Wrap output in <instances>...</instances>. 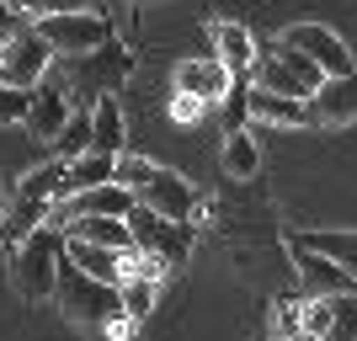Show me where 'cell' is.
Listing matches in <instances>:
<instances>
[{
    "label": "cell",
    "mask_w": 357,
    "mask_h": 341,
    "mask_svg": "<svg viewBox=\"0 0 357 341\" xmlns=\"http://www.w3.org/2000/svg\"><path fill=\"white\" fill-rule=\"evenodd\" d=\"M91 128H96V118H91V107H75V118H70V128L59 134V160H75V155H86L91 149Z\"/></svg>",
    "instance_id": "cb8c5ba5"
},
{
    "label": "cell",
    "mask_w": 357,
    "mask_h": 341,
    "mask_svg": "<svg viewBox=\"0 0 357 341\" xmlns=\"http://www.w3.org/2000/svg\"><path fill=\"white\" fill-rule=\"evenodd\" d=\"M208 38H213V59L229 64V75H251V70H256L261 48H256L251 27H240V22H213Z\"/></svg>",
    "instance_id": "e0dca14e"
},
{
    "label": "cell",
    "mask_w": 357,
    "mask_h": 341,
    "mask_svg": "<svg viewBox=\"0 0 357 341\" xmlns=\"http://www.w3.org/2000/svg\"><path fill=\"white\" fill-rule=\"evenodd\" d=\"M0 70H6V54H0Z\"/></svg>",
    "instance_id": "d6a6232c"
},
{
    "label": "cell",
    "mask_w": 357,
    "mask_h": 341,
    "mask_svg": "<svg viewBox=\"0 0 357 341\" xmlns=\"http://www.w3.org/2000/svg\"><path fill=\"white\" fill-rule=\"evenodd\" d=\"M171 86H176L181 96H197V102H208L213 112H219L224 96L235 91V75H229V64H224V59L203 54V59H181L176 75H171Z\"/></svg>",
    "instance_id": "8fae6325"
},
{
    "label": "cell",
    "mask_w": 357,
    "mask_h": 341,
    "mask_svg": "<svg viewBox=\"0 0 357 341\" xmlns=\"http://www.w3.org/2000/svg\"><path fill=\"white\" fill-rule=\"evenodd\" d=\"M134 326H139L134 315H118V320H107V326H102V336L107 341H134Z\"/></svg>",
    "instance_id": "1f68e13d"
},
{
    "label": "cell",
    "mask_w": 357,
    "mask_h": 341,
    "mask_svg": "<svg viewBox=\"0 0 357 341\" xmlns=\"http://www.w3.org/2000/svg\"><path fill=\"white\" fill-rule=\"evenodd\" d=\"M64 251H70V240H64V229H54V224L32 229L22 245H11V288H16V298L38 304V298L59 294Z\"/></svg>",
    "instance_id": "7a4b0ae2"
},
{
    "label": "cell",
    "mask_w": 357,
    "mask_h": 341,
    "mask_svg": "<svg viewBox=\"0 0 357 341\" xmlns=\"http://www.w3.org/2000/svg\"><path fill=\"white\" fill-rule=\"evenodd\" d=\"M139 203H144L149 213H160V219L197 224V208H203V192H197V187H192L187 176H181V171H165V165H155V176H149V187L139 192Z\"/></svg>",
    "instance_id": "ba28073f"
},
{
    "label": "cell",
    "mask_w": 357,
    "mask_h": 341,
    "mask_svg": "<svg viewBox=\"0 0 357 341\" xmlns=\"http://www.w3.org/2000/svg\"><path fill=\"white\" fill-rule=\"evenodd\" d=\"M283 43H288V48H298V54H310V59L320 64L326 75H357L352 48L342 43V32L320 27V22H294V27L283 32Z\"/></svg>",
    "instance_id": "30bf717a"
},
{
    "label": "cell",
    "mask_w": 357,
    "mask_h": 341,
    "mask_svg": "<svg viewBox=\"0 0 357 341\" xmlns=\"http://www.w3.org/2000/svg\"><path fill=\"white\" fill-rule=\"evenodd\" d=\"M16 6H22L32 22H38V16H59V11H96L91 0H16Z\"/></svg>",
    "instance_id": "4dcf8cb0"
},
{
    "label": "cell",
    "mask_w": 357,
    "mask_h": 341,
    "mask_svg": "<svg viewBox=\"0 0 357 341\" xmlns=\"http://www.w3.org/2000/svg\"><path fill=\"white\" fill-rule=\"evenodd\" d=\"M213 107L208 102H197V96H181V91H171L165 96V118L176 123V128H192V123H208Z\"/></svg>",
    "instance_id": "4316f807"
},
{
    "label": "cell",
    "mask_w": 357,
    "mask_h": 341,
    "mask_svg": "<svg viewBox=\"0 0 357 341\" xmlns=\"http://www.w3.org/2000/svg\"><path fill=\"white\" fill-rule=\"evenodd\" d=\"M64 240H80V245H102V251H134V229L128 219H107V213H80V219L64 229Z\"/></svg>",
    "instance_id": "ac0fdd59"
},
{
    "label": "cell",
    "mask_w": 357,
    "mask_h": 341,
    "mask_svg": "<svg viewBox=\"0 0 357 341\" xmlns=\"http://www.w3.org/2000/svg\"><path fill=\"white\" fill-rule=\"evenodd\" d=\"M0 54H6L0 80H6V86H22V91H38V86H43V75H48V64L59 59V54L43 43V32H38V27L16 32V38L0 48Z\"/></svg>",
    "instance_id": "9c48e42d"
},
{
    "label": "cell",
    "mask_w": 357,
    "mask_h": 341,
    "mask_svg": "<svg viewBox=\"0 0 357 341\" xmlns=\"http://www.w3.org/2000/svg\"><path fill=\"white\" fill-rule=\"evenodd\" d=\"M107 181H118V160H112V155L86 149V155L64 160V197H80V192H91V187H107Z\"/></svg>",
    "instance_id": "ffe728a7"
},
{
    "label": "cell",
    "mask_w": 357,
    "mask_h": 341,
    "mask_svg": "<svg viewBox=\"0 0 357 341\" xmlns=\"http://www.w3.org/2000/svg\"><path fill=\"white\" fill-rule=\"evenodd\" d=\"M64 262L80 267L86 278H96V282H112V288H123V282L134 278V251L123 256V251H102V245H80V240H70Z\"/></svg>",
    "instance_id": "2e32d148"
},
{
    "label": "cell",
    "mask_w": 357,
    "mask_h": 341,
    "mask_svg": "<svg viewBox=\"0 0 357 341\" xmlns=\"http://www.w3.org/2000/svg\"><path fill=\"white\" fill-rule=\"evenodd\" d=\"M128 229H134V251L149 256V262H160V267H181L187 256H192V235L197 224H181V219H160V213H149L144 203L128 213Z\"/></svg>",
    "instance_id": "8992f818"
},
{
    "label": "cell",
    "mask_w": 357,
    "mask_h": 341,
    "mask_svg": "<svg viewBox=\"0 0 357 341\" xmlns=\"http://www.w3.org/2000/svg\"><path fill=\"white\" fill-rule=\"evenodd\" d=\"M326 80H331V75L320 70L310 54L288 48L283 38H278L272 48H261V59H256V70H251V86L278 91V96H298V102H310V96L326 86Z\"/></svg>",
    "instance_id": "5b68a950"
},
{
    "label": "cell",
    "mask_w": 357,
    "mask_h": 341,
    "mask_svg": "<svg viewBox=\"0 0 357 341\" xmlns=\"http://www.w3.org/2000/svg\"><path fill=\"white\" fill-rule=\"evenodd\" d=\"M91 118H96V128H91V149H96V155H112V160L128 155V149H123L128 128H123V102L118 96H102V102L91 107Z\"/></svg>",
    "instance_id": "44dd1931"
},
{
    "label": "cell",
    "mask_w": 357,
    "mask_h": 341,
    "mask_svg": "<svg viewBox=\"0 0 357 341\" xmlns=\"http://www.w3.org/2000/svg\"><path fill=\"white\" fill-rule=\"evenodd\" d=\"M54 298H59L64 320H70V326H86V331H102L107 320L128 315V310H123V288L86 278V272L70 267V262H64V272H59V294H54Z\"/></svg>",
    "instance_id": "277c9868"
},
{
    "label": "cell",
    "mask_w": 357,
    "mask_h": 341,
    "mask_svg": "<svg viewBox=\"0 0 357 341\" xmlns=\"http://www.w3.org/2000/svg\"><path fill=\"white\" fill-rule=\"evenodd\" d=\"M32 27L43 32V43L59 54V59H80V54H96V48L112 43V22L102 11H59V16H38Z\"/></svg>",
    "instance_id": "52a82bcc"
},
{
    "label": "cell",
    "mask_w": 357,
    "mask_h": 341,
    "mask_svg": "<svg viewBox=\"0 0 357 341\" xmlns=\"http://www.w3.org/2000/svg\"><path fill=\"white\" fill-rule=\"evenodd\" d=\"M314 128H352L357 123V75H331L310 96Z\"/></svg>",
    "instance_id": "5bb4252c"
},
{
    "label": "cell",
    "mask_w": 357,
    "mask_h": 341,
    "mask_svg": "<svg viewBox=\"0 0 357 341\" xmlns=\"http://www.w3.org/2000/svg\"><path fill=\"white\" fill-rule=\"evenodd\" d=\"M64 197V160H48L38 171L16 181L11 192H6V208H0V240L6 245H22L32 229H43L54 203Z\"/></svg>",
    "instance_id": "6da1fadb"
},
{
    "label": "cell",
    "mask_w": 357,
    "mask_h": 341,
    "mask_svg": "<svg viewBox=\"0 0 357 341\" xmlns=\"http://www.w3.org/2000/svg\"><path fill=\"white\" fill-rule=\"evenodd\" d=\"M336 326V298H304V336L326 341Z\"/></svg>",
    "instance_id": "83f0119b"
},
{
    "label": "cell",
    "mask_w": 357,
    "mask_h": 341,
    "mask_svg": "<svg viewBox=\"0 0 357 341\" xmlns=\"http://www.w3.org/2000/svg\"><path fill=\"white\" fill-rule=\"evenodd\" d=\"M294 272H298V298H342V294L357 288L331 256L304 251V245H294Z\"/></svg>",
    "instance_id": "4fadbf2b"
},
{
    "label": "cell",
    "mask_w": 357,
    "mask_h": 341,
    "mask_svg": "<svg viewBox=\"0 0 357 341\" xmlns=\"http://www.w3.org/2000/svg\"><path fill=\"white\" fill-rule=\"evenodd\" d=\"M149 176H155V160H144V155H118V187H128V192H144Z\"/></svg>",
    "instance_id": "f1b7e54d"
},
{
    "label": "cell",
    "mask_w": 357,
    "mask_h": 341,
    "mask_svg": "<svg viewBox=\"0 0 357 341\" xmlns=\"http://www.w3.org/2000/svg\"><path fill=\"white\" fill-rule=\"evenodd\" d=\"M294 245L331 256V262L357 282V229H304V235H294Z\"/></svg>",
    "instance_id": "d6986e66"
},
{
    "label": "cell",
    "mask_w": 357,
    "mask_h": 341,
    "mask_svg": "<svg viewBox=\"0 0 357 341\" xmlns=\"http://www.w3.org/2000/svg\"><path fill=\"white\" fill-rule=\"evenodd\" d=\"M326 341H357V288L336 298V326H331Z\"/></svg>",
    "instance_id": "f546056e"
},
{
    "label": "cell",
    "mask_w": 357,
    "mask_h": 341,
    "mask_svg": "<svg viewBox=\"0 0 357 341\" xmlns=\"http://www.w3.org/2000/svg\"><path fill=\"white\" fill-rule=\"evenodd\" d=\"M155 298H160V278H128L123 282V310L134 315V320H144L155 310Z\"/></svg>",
    "instance_id": "d4e9b609"
},
{
    "label": "cell",
    "mask_w": 357,
    "mask_h": 341,
    "mask_svg": "<svg viewBox=\"0 0 357 341\" xmlns=\"http://www.w3.org/2000/svg\"><path fill=\"white\" fill-rule=\"evenodd\" d=\"M219 165L229 171L235 181H251L261 171V149H256L251 128H240V134H224V149H219Z\"/></svg>",
    "instance_id": "7402d4cb"
},
{
    "label": "cell",
    "mask_w": 357,
    "mask_h": 341,
    "mask_svg": "<svg viewBox=\"0 0 357 341\" xmlns=\"http://www.w3.org/2000/svg\"><path fill=\"white\" fill-rule=\"evenodd\" d=\"M134 75V59L123 43H107L96 54H80V59H64L59 64V86L70 91L75 107H96L102 96H118V86Z\"/></svg>",
    "instance_id": "3957f363"
},
{
    "label": "cell",
    "mask_w": 357,
    "mask_h": 341,
    "mask_svg": "<svg viewBox=\"0 0 357 341\" xmlns=\"http://www.w3.org/2000/svg\"><path fill=\"white\" fill-rule=\"evenodd\" d=\"M27 112H32V91L6 86V80H0V128H22Z\"/></svg>",
    "instance_id": "484cf974"
},
{
    "label": "cell",
    "mask_w": 357,
    "mask_h": 341,
    "mask_svg": "<svg viewBox=\"0 0 357 341\" xmlns=\"http://www.w3.org/2000/svg\"><path fill=\"white\" fill-rule=\"evenodd\" d=\"M70 118H75V102H70V91L59 86V80H43V86L32 91V112H27V128L38 144H59V134L70 128Z\"/></svg>",
    "instance_id": "7c38bea8"
},
{
    "label": "cell",
    "mask_w": 357,
    "mask_h": 341,
    "mask_svg": "<svg viewBox=\"0 0 357 341\" xmlns=\"http://www.w3.org/2000/svg\"><path fill=\"white\" fill-rule=\"evenodd\" d=\"M251 128H314V112L298 96H278V91L251 86Z\"/></svg>",
    "instance_id": "9a60e30c"
},
{
    "label": "cell",
    "mask_w": 357,
    "mask_h": 341,
    "mask_svg": "<svg viewBox=\"0 0 357 341\" xmlns=\"http://www.w3.org/2000/svg\"><path fill=\"white\" fill-rule=\"evenodd\" d=\"M267 341H304V298H272V336Z\"/></svg>",
    "instance_id": "603a6c76"
}]
</instances>
